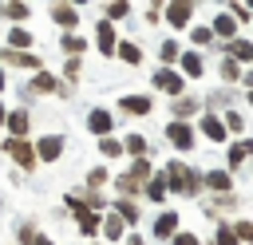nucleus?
Listing matches in <instances>:
<instances>
[{
    "label": "nucleus",
    "instance_id": "nucleus-30",
    "mask_svg": "<svg viewBox=\"0 0 253 245\" xmlns=\"http://www.w3.org/2000/svg\"><path fill=\"white\" fill-rule=\"evenodd\" d=\"M217 245H237V229L221 225V229H217Z\"/></svg>",
    "mask_w": 253,
    "mask_h": 245
},
{
    "label": "nucleus",
    "instance_id": "nucleus-39",
    "mask_svg": "<svg viewBox=\"0 0 253 245\" xmlns=\"http://www.w3.org/2000/svg\"><path fill=\"white\" fill-rule=\"evenodd\" d=\"M245 83H253V71H249V75H245Z\"/></svg>",
    "mask_w": 253,
    "mask_h": 245
},
{
    "label": "nucleus",
    "instance_id": "nucleus-1",
    "mask_svg": "<svg viewBox=\"0 0 253 245\" xmlns=\"http://www.w3.org/2000/svg\"><path fill=\"white\" fill-rule=\"evenodd\" d=\"M202 182H206V174H194V170H186L182 162H170V190H178V194H198Z\"/></svg>",
    "mask_w": 253,
    "mask_h": 245
},
{
    "label": "nucleus",
    "instance_id": "nucleus-15",
    "mask_svg": "<svg viewBox=\"0 0 253 245\" xmlns=\"http://www.w3.org/2000/svg\"><path fill=\"white\" fill-rule=\"evenodd\" d=\"M119 59H123L126 67H138V63H142V51H138L134 43H119Z\"/></svg>",
    "mask_w": 253,
    "mask_h": 245
},
{
    "label": "nucleus",
    "instance_id": "nucleus-25",
    "mask_svg": "<svg viewBox=\"0 0 253 245\" xmlns=\"http://www.w3.org/2000/svg\"><path fill=\"white\" fill-rule=\"evenodd\" d=\"M8 43H12V47H28V43H32V36H28L24 28H12V32H8Z\"/></svg>",
    "mask_w": 253,
    "mask_h": 245
},
{
    "label": "nucleus",
    "instance_id": "nucleus-34",
    "mask_svg": "<svg viewBox=\"0 0 253 245\" xmlns=\"http://www.w3.org/2000/svg\"><path fill=\"white\" fill-rule=\"evenodd\" d=\"M194 43H210V28H194Z\"/></svg>",
    "mask_w": 253,
    "mask_h": 245
},
{
    "label": "nucleus",
    "instance_id": "nucleus-27",
    "mask_svg": "<svg viewBox=\"0 0 253 245\" xmlns=\"http://www.w3.org/2000/svg\"><path fill=\"white\" fill-rule=\"evenodd\" d=\"M103 233H107L111 241H119V237H123V221H119V217H107V221H103Z\"/></svg>",
    "mask_w": 253,
    "mask_h": 245
},
{
    "label": "nucleus",
    "instance_id": "nucleus-37",
    "mask_svg": "<svg viewBox=\"0 0 253 245\" xmlns=\"http://www.w3.org/2000/svg\"><path fill=\"white\" fill-rule=\"evenodd\" d=\"M32 245H55V241H51V237H36Z\"/></svg>",
    "mask_w": 253,
    "mask_h": 245
},
{
    "label": "nucleus",
    "instance_id": "nucleus-3",
    "mask_svg": "<svg viewBox=\"0 0 253 245\" xmlns=\"http://www.w3.org/2000/svg\"><path fill=\"white\" fill-rule=\"evenodd\" d=\"M166 138H170L178 150H194V130H190L186 122H170V126H166Z\"/></svg>",
    "mask_w": 253,
    "mask_h": 245
},
{
    "label": "nucleus",
    "instance_id": "nucleus-33",
    "mask_svg": "<svg viewBox=\"0 0 253 245\" xmlns=\"http://www.w3.org/2000/svg\"><path fill=\"white\" fill-rule=\"evenodd\" d=\"M233 229H237V237H241V241H253V225H249V221H237Z\"/></svg>",
    "mask_w": 253,
    "mask_h": 245
},
{
    "label": "nucleus",
    "instance_id": "nucleus-32",
    "mask_svg": "<svg viewBox=\"0 0 253 245\" xmlns=\"http://www.w3.org/2000/svg\"><path fill=\"white\" fill-rule=\"evenodd\" d=\"M170 245H202V241H198L194 233H174V237H170Z\"/></svg>",
    "mask_w": 253,
    "mask_h": 245
},
{
    "label": "nucleus",
    "instance_id": "nucleus-36",
    "mask_svg": "<svg viewBox=\"0 0 253 245\" xmlns=\"http://www.w3.org/2000/svg\"><path fill=\"white\" fill-rule=\"evenodd\" d=\"M126 245H146V241H142L138 233H130V237H126Z\"/></svg>",
    "mask_w": 253,
    "mask_h": 245
},
{
    "label": "nucleus",
    "instance_id": "nucleus-45",
    "mask_svg": "<svg viewBox=\"0 0 253 245\" xmlns=\"http://www.w3.org/2000/svg\"><path fill=\"white\" fill-rule=\"evenodd\" d=\"M0 12H4V8H0Z\"/></svg>",
    "mask_w": 253,
    "mask_h": 245
},
{
    "label": "nucleus",
    "instance_id": "nucleus-24",
    "mask_svg": "<svg viewBox=\"0 0 253 245\" xmlns=\"http://www.w3.org/2000/svg\"><path fill=\"white\" fill-rule=\"evenodd\" d=\"M126 154L142 158V154H146V138H142V134H130V138H126Z\"/></svg>",
    "mask_w": 253,
    "mask_h": 245
},
{
    "label": "nucleus",
    "instance_id": "nucleus-44",
    "mask_svg": "<svg viewBox=\"0 0 253 245\" xmlns=\"http://www.w3.org/2000/svg\"><path fill=\"white\" fill-rule=\"evenodd\" d=\"M249 4H253V0H249Z\"/></svg>",
    "mask_w": 253,
    "mask_h": 245
},
{
    "label": "nucleus",
    "instance_id": "nucleus-19",
    "mask_svg": "<svg viewBox=\"0 0 253 245\" xmlns=\"http://www.w3.org/2000/svg\"><path fill=\"white\" fill-rule=\"evenodd\" d=\"M233 59L253 63V43H249V40H233Z\"/></svg>",
    "mask_w": 253,
    "mask_h": 245
},
{
    "label": "nucleus",
    "instance_id": "nucleus-22",
    "mask_svg": "<svg viewBox=\"0 0 253 245\" xmlns=\"http://www.w3.org/2000/svg\"><path fill=\"white\" fill-rule=\"evenodd\" d=\"M83 47H87V40H83V36H63V51H71L75 59L83 55Z\"/></svg>",
    "mask_w": 253,
    "mask_h": 245
},
{
    "label": "nucleus",
    "instance_id": "nucleus-14",
    "mask_svg": "<svg viewBox=\"0 0 253 245\" xmlns=\"http://www.w3.org/2000/svg\"><path fill=\"white\" fill-rule=\"evenodd\" d=\"M202 130H206V138H210V142H221V138H225V126H221L213 115H206V119H202Z\"/></svg>",
    "mask_w": 253,
    "mask_h": 245
},
{
    "label": "nucleus",
    "instance_id": "nucleus-26",
    "mask_svg": "<svg viewBox=\"0 0 253 245\" xmlns=\"http://www.w3.org/2000/svg\"><path fill=\"white\" fill-rule=\"evenodd\" d=\"M146 198H150V202H162V198H166V182H162V178H154V182L146 186Z\"/></svg>",
    "mask_w": 253,
    "mask_h": 245
},
{
    "label": "nucleus",
    "instance_id": "nucleus-17",
    "mask_svg": "<svg viewBox=\"0 0 253 245\" xmlns=\"http://www.w3.org/2000/svg\"><path fill=\"white\" fill-rule=\"evenodd\" d=\"M249 150H253V142H233L229 146V166H241L249 158Z\"/></svg>",
    "mask_w": 253,
    "mask_h": 245
},
{
    "label": "nucleus",
    "instance_id": "nucleus-10",
    "mask_svg": "<svg viewBox=\"0 0 253 245\" xmlns=\"http://www.w3.org/2000/svg\"><path fill=\"white\" fill-rule=\"evenodd\" d=\"M95 36H99V51H103V55H111V51H119V40H115V28H111L107 20H103V24L95 28Z\"/></svg>",
    "mask_w": 253,
    "mask_h": 245
},
{
    "label": "nucleus",
    "instance_id": "nucleus-23",
    "mask_svg": "<svg viewBox=\"0 0 253 245\" xmlns=\"http://www.w3.org/2000/svg\"><path fill=\"white\" fill-rule=\"evenodd\" d=\"M158 55H162V63H166V67H170L174 59H182V55H178V43H174V40H166V43L158 47Z\"/></svg>",
    "mask_w": 253,
    "mask_h": 245
},
{
    "label": "nucleus",
    "instance_id": "nucleus-5",
    "mask_svg": "<svg viewBox=\"0 0 253 245\" xmlns=\"http://www.w3.org/2000/svg\"><path fill=\"white\" fill-rule=\"evenodd\" d=\"M4 150H8V154H12V162H20V166H32V162H36L32 146H28V142H20V138H8V142H4Z\"/></svg>",
    "mask_w": 253,
    "mask_h": 245
},
{
    "label": "nucleus",
    "instance_id": "nucleus-20",
    "mask_svg": "<svg viewBox=\"0 0 253 245\" xmlns=\"http://www.w3.org/2000/svg\"><path fill=\"white\" fill-rule=\"evenodd\" d=\"M103 12H107V20H123V16L130 12V4H126V0H111Z\"/></svg>",
    "mask_w": 253,
    "mask_h": 245
},
{
    "label": "nucleus",
    "instance_id": "nucleus-13",
    "mask_svg": "<svg viewBox=\"0 0 253 245\" xmlns=\"http://www.w3.org/2000/svg\"><path fill=\"white\" fill-rule=\"evenodd\" d=\"M4 126H8V130H12L16 138H20V134H28V111H12Z\"/></svg>",
    "mask_w": 253,
    "mask_h": 245
},
{
    "label": "nucleus",
    "instance_id": "nucleus-42",
    "mask_svg": "<svg viewBox=\"0 0 253 245\" xmlns=\"http://www.w3.org/2000/svg\"><path fill=\"white\" fill-rule=\"evenodd\" d=\"M249 103H253V91H249Z\"/></svg>",
    "mask_w": 253,
    "mask_h": 245
},
{
    "label": "nucleus",
    "instance_id": "nucleus-12",
    "mask_svg": "<svg viewBox=\"0 0 253 245\" xmlns=\"http://www.w3.org/2000/svg\"><path fill=\"white\" fill-rule=\"evenodd\" d=\"M206 186H210V190H217V194H225V190L233 186V178H229L225 170H210V174H206Z\"/></svg>",
    "mask_w": 253,
    "mask_h": 245
},
{
    "label": "nucleus",
    "instance_id": "nucleus-16",
    "mask_svg": "<svg viewBox=\"0 0 253 245\" xmlns=\"http://www.w3.org/2000/svg\"><path fill=\"white\" fill-rule=\"evenodd\" d=\"M182 71H186V75H202V71H206L202 55H198V51H186V55H182Z\"/></svg>",
    "mask_w": 253,
    "mask_h": 245
},
{
    "label": "nucleus",
    "instance_id": "nucleus-21",
    "mask_svg": "<svg viewBox=\"0 0 253 245\" xmlns=\"http://www.w3.org/2000/svg\"><path fill=\"white\" fill-rule=\"evenodd\" d=\"M213 28H217V36H233L237 32V16H217Z\"/></svg>",
    "mask_w": 253,
    "mask_h": 245
},
{
    "label": "nucleus",
    "instance_id": "nucleus-7",
    "mask_svg": "<svg viewBox=\"0 0 253 245\" xmlns=\"http://www.w3.org/2000/svg\"><path fill=\"white\" fill-rule=\"evenodd\" d=\"M87 126H91L95 134H107V130L115 126V119H111V111H107V107H95V111L87 115Z\"/></svg>",
    "mask_w": 253,
    "mask_h": 245
},
{
    "label": "nucleus",
    "instance_id": "nucleus-18",
    "mask_svg": "<svg viewBox=\"0 0 253 245\" xmlns=\"http://www.w3.org/2000/svg\"><path fill=\"white\" fill-rule=\"evenodd\" d=\"M99 154H103V158H119V154H123V142H115V138L103 134V138H99Z\"/></svg>",
    "mask_w": 253,
    "mask_h": 245
},
{
    "label": "nucleus",
    "instance_id": "nucleus-43",
    "mask_svg": "<svg viewBox=\"0 0 253 245\" xmlns=\"http://www.w3.org/2000/svg\"><path fill=\"white\" fill-rule=\"evenodd\" d=\"M75 4H87V0H75Z\"/></svg>",
    "mask_w": 253,
    "mask_h": 245
},
{
    "label": "nucleus",
    "instance_id": "nucleus-8",
    "mask_svg": "<svg viewBox=\"0 0 253 245\" xmlns=\"http://www.w3.org/2000/svg\"><path fill=\"white\" fill-rule=\"evenodd\" d=\"M59 150H63V138H59V134L40 138V146H36V154H40L43 162H55V158H59Z\"/></svg>",
    "mask_w": 253,
    "mask_h": 245
},
{
    "label": "nucleus",
    "instance_id": "nucleus-31",
    "mask_svg": "<svg viewBox=\"0 0 253 245\" xmlns=\"http://www.w3.org/2000/svg\"><path fill=\"white\" fill-rule=\"evenodd\" d=\"M51 16H55L59 24H67V28L75 24V12H71V8H51Z\"/></svg>",
    "mask_w": 253,
    "mask_h": 245
},
{
    "label": "nucleus",
    "instance_id": "nucleus-29",
    "mask_svg": "<svg viewBox=\"0 0 253 245\" xmlns=\"http://www.w3.org/2000/svg\"><path fill=\"white\" fill-rule=\"evenodd\" d=\"M8 16H12V20H24V16H28V4H24V0H8Z\"/></svg>",
    "mask_w": 253,
    "mask_h": 245
},
{
    "label": "nucleus",
    "instance_id": "nucleus-4",
    "mask_svg": "<svg viewBox=\"0 0 253 245\" xmlns=\"http://www.w3.org/2000/svg\"><path fill=\"white\" fill-rule=\"evenodd\" d=\"M190 12H194V0H174L170 12H166L170 28H186V24H190Z\"/></svg>",
    "mask_w": 253,
    "mask_h": 245
},
{
    "label": "nucleus",
    "instance_id": "nucleus-6",
    "mask_svg": "<svg viewBox=\"0 0 253 245\" xmlns=\"http://www.w3.org/2000/svg\"><path fill=\"white\" fill-rule=\"evenodd\" d=\"M119 107H123L126 115H150V107H154V103H150L146 95H123V99H119Z\"/></svg>",
    "mask_w": 253,
    "mask_h": 245
},
{
    "label": "nucleus",
    "instance_id": "nucleus-11",
    "mask_svg": "<svg viewBox=\"0 0 253 245\" xmlns=\"http://www.w3.org/2000/svg\"><path fill=\"white\" fill-rule=\"evenodd\" d=\"M4 59H8L12 67H32V71L40 67V55H32V51H16V47H12V51H4Z\"/></svg>",
    "mask_w": 253,
    "mask_h": 245
},
{
    "label": "nucleus",
    "instance_id": "nucleus-35",
    "mask_svg": "<svg viewBox=\"0 0 253 245\" xmlns=\"http://www.w3.org/2000/svg\"><path fill=\"white\" fill-rule=\"evenodd\" d=\"M107 182V170H91V186H103Z\"/></svg>",
    "mask_w": 253,
    "mask_h": 245
},
{
    "label": "nucleus",
    "instance_id": "nucleus-28",
    "mask_svg": "<svg viewBox=\"0 0 253 245\" xmlns=\"http://www.w3.org/2000/svg\"><path fill=\"white\" fill-rule=\"evenodd\" d=\"M225 130H233V134H241V130H245V119H241L237 111H229V115H225Z\"/></svg>",
    "mask_w": 253,
    "mask_h": 245
},
{
    "label": "nucleus",
    "instance_id": "nucleus-40",
    "mask_svg": "<svg viewBox=\"0 0 253 245\" xmlns=\"http://www.w3.org/2000/svg\"><path fill=\"white\" fill-rule=\"evenodd\" d=\"M0 87H4V71H0Z\"/></svg>",
    "mask_w": 253,
    "mask_h": 245
},
{
    "label": "nucleus",
    "instance_id": "nucleus-38",
    "mask_svg": "<svg viewBox=\"0 0 253 245\" xmlns=\"http://www.w3.org/2000/svg\"><path fill=\"white\" fill-rule=\"evenodd\" d=\"M4 119H8V111H4V107H0V122H4Z\"/></svg>",
    "mask_w": 253,
    "mask_h": 245
},
{
    "label": "nucleus",
    "instance_id": "nucleus-2",
    "mask_svg": "<svg viewBox=\"0 0 253 245\" xmlns=\"http://www.w3.org/2000/svg\"><path fill=\"white\" fill-rule=\"evenodd\" d=\"M154 87H162V91H166V95H174V99H178V95L186 91V83H182V75H178V71H170V67H162V71H154Z\"/></svg>",
    "mask_w": 253,
    "mask_h": 245
},
{
    "label": "nucleus",
    "instance_id": "nucleus-9",
    "mask_svg": "<svg viewBox=\"0 0 253 245\" xmlns=\"http://www.w3.org/2000/svg\"><path fill=\"white\" fill-rule=\"evenodd\" d=\"M178 233V213H158V221H154V237L158 241H170Z\"/></svg>",
    "mask_w": 253,
    "mask_h": 245
},
{
    "label": "nucleus",
    "instance_id": "nucleus-41",
    "mask_svg": "<svg viewBox=\"0 0 253 245\" xmlns=\"http://www.w3.org/2000/svg\"><path fill=\"white\" fill-rule=\"evenodd\" d=\"M150 4H162V0H150Z\"/></svg>",
    "mask_w": 253,
    "mask_h": 245
}]
</instances>
